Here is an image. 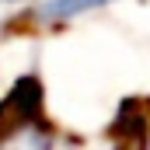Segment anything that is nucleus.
<instances>
[{
    "label": "nucleus",
    "instance_id": "nucleus-3",
    "mask_svg": "<svg viewBox=\"0 0 150 150\" xmlns=\"http://www.w3.org/2000/svg\"><path fill=\"white\" fill-rule=\"evenodd\" d=\"M0 4H32V0H0Z\"/></svg>",
    "mask_w": 150,
    "mask_h": 150
},
{
    "label": "nucleus",
    "instance_id": "nucleus-1",
    "mask_svg": "<svg viewBox=\"0 0 150 150\" xmlns=\"http://www.w3.org/2000/svg\"><path fill=\"white\" fill-rule=\"evenodd\" d=\"M115 0H38L35 7L21 18V25H35V28H52V25H67L77 21L84 14H94V11H105Z\"/></svg>",
    "mask_w": 150,
    "mask_h": 150
},
{
    "label": "nucleus",
    "instance_id": "nucleus-2",
    "mask_svg": "<svg viewBox=\"0 0 150 150\" xmlns=\"http://www.w3.org/2000/svg\"><path fill=\"white\" fill-rule=\"evenodd\" d=\"M0 150H59L52 133L42 126V119H35V112L21 122H14L4 136H0Z\"/></svg>",
    "mask_w": 150,
    "mask_h": 150
}]
</instances>
